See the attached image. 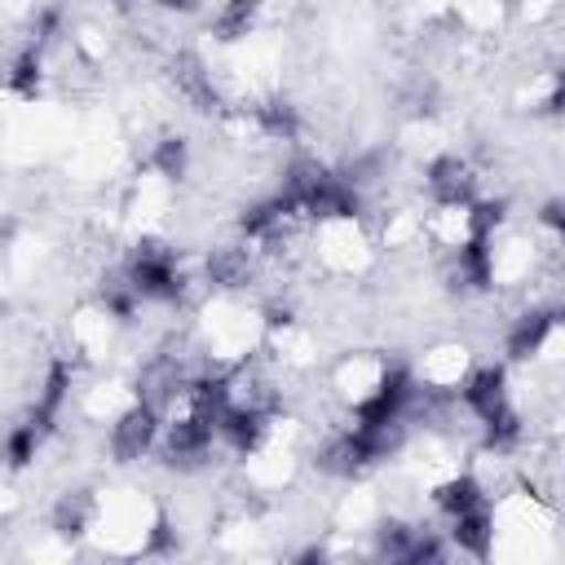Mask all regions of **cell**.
Returning a JSON list of instances; mask_svg holds the SVG:
<instances>
[{
    "label": "cell",
    "mask_w": 565,
    "mask_h": 565,
    "mask_svg": "<svg viewBox=\"0 0 565 565\" xmlns=\"http://www.w3.org/2000/svg\"><path fill=\"white\" fill-rule=\"evenodd\" d=\"M441 278L455 296H486L494 291V238H459L455 247H446V260H441Z\"/></svg>",
    "instance_id": "cell-3"
},
{
    "label": "cell",
    "mask_w": 565,
    "mask_h": 565,
    "mask_svg": "<svg viewBox=\"0 0 565 565\" xmlns=\"http://www.w3.org/2000/svg\"><path fill=\"white\" fill-rule=\"evenodd\" d=\"M556 318H561L556 305H530V309H521L508 322V331H503V362H534L552 344Z\"/></svg>",
    "instance_id": "cell-6"
},
{
    "label": "cell",
    "mask_w": 565,
    "mask_h": 565,
    "mask_svg": "<svg viewBox=\"0 0 565 565\" xmlns=\"http://www.w3.org/2000/svg\"><path fill=\"white\" fill-rule=\"evenodd\" d=\"M159 428H163V411L146 397H128L119 411H110V424H106V455L110 463H141L146 455H154V441H159Z\"/></svg>",
    "instance_id": "cell-2"
},
{
    "label": "cell",
    "mask_w": 565,
    "mask_h": 565,
    "mask_svg": "<svg viewBox=\"0 0 565 565\" xmlns=\"http://www.w3.org/2000/svg\"><path fill=\"white\" fill-rule=\"evenodd\" d=\"M256 269H260V252L256 247H247L243 238L238 243H221L203 260V287L212 296H243L256 282Z\"/></svg>",
    "instance_id": "cell-5"
},
{
    "label": "cell",
    "mask_w": 565,
    "mask_h": 565,
    "mask_svg": "<svg viewBox=\"0 0 565 565\" xmlns=\"http://www.w3.org/2000/svg\"><path fill=\"white\" fill-rule=\"evenodd\" d=\"M415 521H406V516H380L375 521V530H371V556H380V561H402L406 556V547H411V539H415Z\"/></svg>",
    "instance_id": "cell-20"
},
{
    "label": "cell",
    "mask_w": 565,
    "mask_h": 565,
    "mask_svg": "<svg viewBox=\"0 0 565 565\" xmlns=\"http://www.w3.org/2000/svg\"><path fill=\"white\" fill-rule=\"evenodd\" d=\"M119 269L146 305H181L190 296V282H194L181 252L159 234H141L128 247V256L119 260Z\"/></svg>",
    "instance_id": "cell-1"
},
{
    "label": "cell",
    "mask_w": 565,
    "mask_h": 565,
    "mask_svg": "<svg viewBox=\"0 0 565 565\" xmlns=\"http://www.w3.org/2000/svg\"><path fill=\"white\" fill-rule=\"evenodd\" d=\"M62 35H66V9H62L57 0L35 4L31 18H26V44H35V49H53Z\"/></svg>",
    "instance_id": "cell-22"
},
{
    "label": "cell",
    "mask_w": 565,
    "mask_h": 565,
    "mask_svg": "<svg viewBox=\"0 0 565 565\" xmlns=\"http://www.w3.org/2000/svg\"><path fill=\"white\" fill-rule=\"evenodd\" d=\"M424 194L433 207H468L481 194V177H477L472 159L446 150L424 163Z\"/></svg>",
    "instance_id": "cell-4"
},
{
    "label": "cell",
    "mask_w": 565,
    "mask_h": 565,
    "mask_svg": "<svg viewBox=\"0 0 565 565\" xmlns=\"http://www.w3.org/2000/svg\"><path fill=\"white\" fill-rule=\"evenodd\" d=\"M150 4L163 13H177V18H194V13H203L207 0H150Z\"/></svg>",
    "instance_id": "cell-25"
},
{
    "label": "cell",
    "mask_w": 565,
    "mask_h": 565,
    "mask_svg": "<svg viewBox=\"0 0 565 565\" xmlns=\"http://www.w3.org/2000/svg\"><path fill=\"white\" fill-rule=\"evenodd\" d=\"M477 433H481V455L508 459V455H516L521 441H525V415L508 402V406L490 411L486 419H477Z\"/></svg>",
    "instance_id": "cell-12"
},
{
    "label": "cell",
    "mask_w": 565,
    "mask_h": 565,
    "mask_svg": "<svg viewBox=\"0 0 565 565\" xmlns=\"http://www.w3.org/2000/svg\"><path fill=\"white\" fill-rule=\"evenodd\" d=\"M40 88H44V49L22 44V49L4 62V93L22 97V102H35Z\"/></svg>",
    "instance_id": "cell-15"
},
{
    "label": "cell",
    "mask_w": 565,
    "mask_h": 565,
    "mask_svg": "<svg viewBox=\"0 0 565 565\" xmlns=\"http://www.w3.org/2000/svg\"><path fill=\"white\" fill-rule=\"evenodd\" d=\"M256 26H260V9H252V4H243V0H221L216 13L207 18V35H212L216 44H238V40H247Z\"/></svg>",
    "instance_id": "cell-19"
},
{
    "label": "cell",
    "mask_w": 565,
    "mask_h": 565,
    "mask_svg": "<svg viewBox=\"0 0 565 565\" xmlns=\"http://www.w3.org/2000/svg\"><path fill=\"white\" fill-rule=\"evenodd\" d=\"M71 393H75V366H71V358H53V362L44 366V375H40V388H35V397H31L26 419H31L44 437H53L57 424H62V415H66V406H71Z\"/></svg>",
    "instance_id": "cell-8"
},
{
    "label": "cell",
    "mask_w": 565,
    "mask_h": 565,
    "mask_svg": "<svg viewBox=\"0 0 565 565\" xmlns=\"http://www.w3.org/2000/svg\"><path fill=\"white\" fill-rule=\"evenodd\" d=\"M455 402L477 419H486L490 411L508 406L512 393H508V362H477L463 371V380L455 384Z\"/></svg>",
    "instance_id": "cell-7"
},
{
    "label": "cell",
    "mask_w": 565,
    "mask_h": 565,
    "mask_svg": "<svg viewBox=\"0 0 565 565\" xmlns=\"http://www.w3.org/2000/svg\"><path fill=\"white\" fill-rule=\"evenodd\" d=\"M97 508H102V499H97L88 486L62 490V494L53 499V508H49V530H53L62 543H79L84 534H93Z\"/></svg>",
    "instance_id": "cell-10"
},
{
    "label": "cell",
    "mask_w": 565,
    "mask_h": 565,
    "mask_svg": "<svg viewBox=\"0 0 565 565\" xmlns=\"http://www.w3.org/2000/svg\"><path fill=\"white\" fill-rule=\"evenodd\" d=\"M446 556H450L446 534L433 530V525H419L415 539H411V547H406V556H402V565H437V561H446Z\"/></svg>",
    "instance_id": "cell-23"
},
{
    "label": "cell",
    "mask_w": 565,
    "mask_h": 565,
    "mask_svg": "<svg viewBox=\"0 0 565 565\" xmlns=\"http://www.w3.org/2000/svg\"><path fill=\"white\" fill-rule=\"evenodd\" d=\"M463 221H468V234H477V238H499L503 225H508V199H503V194H477V199L463 207Z\"/></svg>",
    "instance_id": "cell-21"
},
{
    "label": "cell",
    "mask_w": 565,
    "mask_h": 565,
    "mask_svg": "<svg viewBox=\"0 0 565 565\" xmlns=\"http://www.w3.org/2000/svg\"><path fill=\"white\" fill-rule=\"evenodd\" d=\"M146 168H150L159 181H185V177H190V137L177 132V128L159 132V137L150 141Z\"/></svg>",
    "instance_id": "cell-16"
},
{
    "label": "cell",
    "mask_w": 565,
    "mask_h": 565,
    "mask_svg": "<svg viewBox=\"0 0 565 565\" xmlns=\"http://www.w3.org/2000/svg\"><path fill=\"white\" fill-rule=\"evenodd\" d=\"M44 441H49V437H44L31 419L9 424L4 437H0V463H4L9 472H26V468L40 459V446H44Z\"/></svg>",
    "instance_id": "cell-18"
},
{
    "label": "cell",
    "mask_w": 565,
    "mask_h": 565,
    "mask_svg": "<svg viewBox=\"0 0 565 565\" xmlns=\"http://www.w3.org/2000/svg\"><path fill=\"white\" fill-rule=\"evenodd\" d=\"M141 296L132 291V282L124 278V269H110V274H102V282H97V309L115 322V327H128V322H137V313H141Z\"/></svg>",
    "instance_id": "cell-17"
},
{
    "label": "cell",
    "mask_w": 565,
    "mask_h": 565,
    "mask_svg": "<svg viewBox=\"0 0 565 565\" xmlns=\"http://www.w3.org/2000/svg\"><path fill=\"white\" fill-rule=\"evenodd\" d=\"M441 534H446L450 552H459V556H472V561H490V556H494L499 516H494V508H490V503H477V508H468V512L450 516Z\"/></svg>",
    "instance_id": "cell-9"
},
{
    "label": "cell",
    "mask_w": 565,
    "mask_h": 565,
    "mask_svg": "<svg viewBox=\"0 0 565 565\" xmlns=\"http://www.w3.org/2000/svg\"><path fill=\"white\" fill-rule=\"evenodd\" d=\"M243 4H252V9H265V4H269V0H243Z\"/></svg>",
    "instance_id": "cell-26"
},
{
    "label": "cell",
    "mask_w": 565,
    "mask_h": 565,
    "mask_svg": "<svg viewBox=\"0 0 565 565\" xmlns=\"http://www.w3.org/2000/svg\"><path fill=\"white\" fill-rule=\"evenodd\" d=\"M433 508L450 521V516H459V512H468V508H477V503H490V490H486V481L477 477V472H450V477H441L437 486H433Z\"/></svg>",
    "instance_id": "cell-14"
},
{
    "label": "cell",
    "mask_w": 565,
    "mask_h": 565,
    "mask_svg": "<svg viewBox=\"0 0 565 565\" xmlns=\"http://www.w3.org/2000/svg\"><path fill=\"white\" fill-rule=\"evenodd\" d=\"M252 106V124H256V141H300L305 119L296 110V102L287 97H265V102H247Z\"/></svg>",
    "instance_id": "cell-11"
},
{
    "label": "cell",
    "mask_w": 565,
    "mask_h": 565,
    "mask_svg": "<svg viewBox=\"0 0 565 565\" xmlns=\"http://www.w3.org/2000/svg\"><path fill=\"white\" fill-rule=\"evenodd\" d=\"M468 366H472V358H468V349H463V344H437V349H428V353H424V362H419L415 380H419L424 388L455 393V384L463 380V371H468Z\"/></svg>",
    "instance_id": "cell-13"
},
{
    "label": "cell",
    "mask_w": 565,
    "mask_h": 565,
    "mask_svg": "<svg viewBox=\"0 0 565 565\" xmlns=\"http://www.w3.org/2000/svg\"><path fill=\"white\" fill-rule=\"evenodd\" d=\"M534 225H539L552 243H561V238H565V203H561L556 194H552V199H543V203H539V212H534Z\"/></svg>",
    "instance_id": "cell-24"
}]
</instances>
